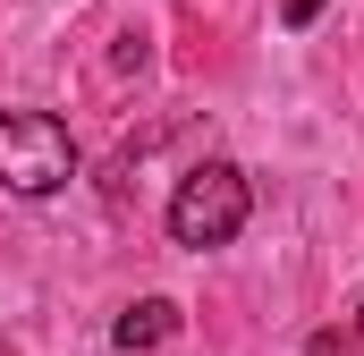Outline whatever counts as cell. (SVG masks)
Returning <instances> with one entry per match:
<instances>
[{"mask_svg":"<svg viewBox=\"0 0 364 356\" xmlns=\"http://www.w3.org/2000/svg\"><path fill=\"white\" fill-rule=\"evenodd\" d=\"M279 17H288V26H296V34H305V26H314V17H322V0H279Z\"/></svg>","mask_w":364,"mask_h":356,"instance_id":"277c9868","label":"cell"},{"mask_svg":"<svg viewBox=\"0 0 364 356\" xmlns=\"http://www.w3.org/2000/svg\"><path fill=\"white\" fill-rule=\"evenodd\" d=\"M68 178H77V145H68V127H60L51 110H9V119H0V187H9V195L43 204V195H60Z\"/></svg>","mask_w":364,"mask_h":356,"instance_id":"7a4b0ae2","label":"cell"},{"mask_svg":"<svg viewBox=\"0 0 364 356\" xmlns=\"http://www.w3.org/2000/svg\"><path fill=\"white\" fill-rule=\"evenodd\" d=\"M178 323H186V314L170 305V297H136V305L110 323V340H119L127 356H144V348H161V340H178Z\"/></svg>","mask_w":364,"mask_h":356,"instance_id":"3957f363","label":"cell"},{"mask_svg":"<svg viewBox=\"0 0 364 356\" xmlns=\"http://www.w3.org/2000/svg\"><path fill=\"white\" fill-rule=\"evenodd\" d=\"M246 212H255V187L237 162H203V170L178 178V195H170V238L178 246H229L237 229H246Z\"/></svg>","mask_w":364,"mask_h":356,"instance_id":"6da1fadb","label":"cell"},{"mask_svg":"<svg viewBox=\"0 0 364 356\" xmlns=\"http://www.w3.org/2000/svg\"><path fill=\"white\" fill-rule=\"evenodd\" d=\"M356 323H364V314H356Z\"/></svg>","mask_w":364,"mask_h":356,"instance_id":"5b68a950","label":"cell"}]
</instances>
